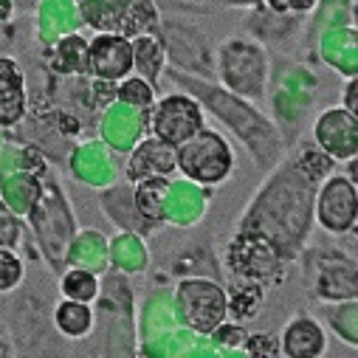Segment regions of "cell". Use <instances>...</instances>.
<instances>
[{
  "label": "cell",
  "mask_w": 358,
  "mask_h": 358,
  "mask_svg": "<svg viewBox=\"0 0 358 358\" xmlns=\"http://www.w3.org/2000/svg\"><path fill=\"white\" fill-rule=\"evenodd\" d=\"M57 322L65 333L71 336H82L87 327H91V310L85 308V302H68L57 310Z\"/></svg>",
  "instance_id": "7a4b0ae2"
},
{
  "label": "cell",
  "mask_w": 358,
  "mask_h": 358,
  "mask_svg": "<svg viewBox=\"0 0 358 358\" xmlns=\"http://www.w3.org/2000/svg\"><path fill=\"white\" fill-rule=\"evenodd\" d=\"M248 352H254V355H274V341L271 338H265V336H254V338H248Z\"/></svg>",
  "instance_id": "277c9868"
},
{
  "label": "cell",
  "mask_w": 358,
  "mask_h": 358,
  "mask_svg": "<svg viewBox=\"0 0 358 358\" xmlns=\"http://www.w3.org/2000/svg\"><path fill=\"white\" fill-rule=\"evenodd\" d=\"M62 294L73 302H87L94 294H96V280L85 271H73L62 280Z\"/></svg>",
  "instance_id": "3957f363"
},
{
  "label": "cell",
  "mask_w": 358,
  "mask_h": 358,
  "mask_svg": "<svg viewBox=\"0 0 358 358\" xmlns=\"http://www.w3.org/2000/svg\"><path fill=\"white\" fill-rule=\"evenodd\" d=\"M282 347L288 355H322L324 352V336L313 322L299 319L285 330Z\"/></svg>",
  "instance_id": "6da1fadb"
},
{
  "label": "cell",
  "mask_w": 358,
  "mask_h": 358,
  "mask_svg": "<svg viewBox=\"0 0 358 358\" xmlns=\"http://www.w3.org/2000/svg\"><path fill=\"white\" fill-rule=\"evenodd\" d=\"M133 94L138 96V105H147V102H150V91H147L141 82H127V85L122 87V96H124V99H130Z\"/></svg>",
  "instance_id": "5b68a950"
}]
</instances>
